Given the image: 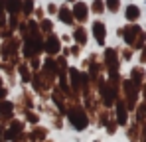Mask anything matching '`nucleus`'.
<instances>
[{"label": "nucleus", "instance_id": "4be33fe9", "mask_svg": "<svg viewBox=\"0 0 146 142\" xmlns=\"http://www.w3.org/2000/svg\"><path fill=\"white\" fill-rule=\"evenodd\" d=\"M40 65H42V61H40L38 57H34V59H30V67H32V69H40Z\"/></svg>", "mask_w": 146, "mask_h": 142}, {"label": "nucleus", "instance_id": "0eeeda50", "mask_svg": "<svg viewBox=\"0 0 146 142\" xmlns=\"http://www.w3.org/2000/svg\"><path fill=\"white\" fill-rule=\"evenodd\" d=\"M93 36H95V40H97L99 46H105V40H107V28H105V24L95 20L93 22Z\"/></svg>", "mask_w": 146, "mask_h": 142}, {"label": "nucleus", "instance_id": "423d86ee", "mask_svg": "<svg viewBox=\"0 0 146 142\" xmlns=\"http://www.w3.org/2000/svg\"><path fill=\"white\" fill-rule=\"evenodd\" d=\"M105 63H107V69L111 75H115V73H119V57H117V51L115 49H107L105 51Z\"/></svg>", "mask_w": 146, "mask_h": 142}, {"label": "nucleus", "instance_id": "393cba45", "mask_svg": "<svg viewBox=\"0 0 146 142\" xmlns=\"http://www.w3.org/2000/svg\"><path fill=\"white\" fill-rule=\"evenodd\" d=\"M0 12H6V0H0Z\"/></svg>", "mask_w": 146, "mask_h": 142}, {"label": "nucleus", "instance_id": "1a4fd4ad", "mask_svg": "<svg viewBox=\"0 0 146 142\" xmlns=\"http://www.w3.org/2000/svg\"><path fill=\"white\" fill-rule=\"evenodd\" d=\"M57 18H59V22H63L65 26H71L75 20H73V14H71V10L63 4V6H59L57 8Z\"/></svg>", "mask_w": 146, "mask_h": 142}, {"label": "nucleus", "instance_id": "9b49d317", "mask_svg": "<svg viewBox=\"0 0 146 142\" xmlns=\"http://www.w3.org/2000/svg\"><path fill=\"white\" fill-rule=\"evenodd\" d=\"M42 67H44V73H48V75H51V77H55L57 75V61L53 59V57H46V61L42 63Z\"/></svg>", "mask_w": 146, "mask_h": 142}, {"label": "nucleus", "instance_id": "f257e3e1", "mask_svg": "<svg viewBox=\"0 0 146 142\" xmlns=\"http://www.w3.org/2000/svg\"><path fill=\"white\" fill-rule=\"evenodd\" d=\"M65 115H67L69 122H71L77 130H85V128H87L89 117H87V113H85L81 107H69V109L65 111Z\"/></svg>", "mask_w": 146, "mask_h": 142}, {"label": "nucleus", "instance_id": "a211bd4d", "mask_svg": "<svg viewBox=\"0 0 146 142\" xmlns=\"http://www.w3.org/2000/svg\"><path fill=\"white\" fill-rule=\"evenodd\" d=\"M105 8L111 12H119L121 8V0H105Z\"/></svg>", "mask_w": 146, "mask_h": 142}, {"label": "nucleus", "instance_id": "c85d7f7f", "mask_svg": "<svg viewBox=\"0 0 146 142\" xmlns=\"http://www.w3.org/2000/svg\"><path fill=\"white\" fill-rule=\"evenodd\" d=\"M65 2H77V0H65Z\"/></svg>", "mask_w": 146, "mask_h": 142}, {"label": "nucleus", "instance_id": "f03ea898", "mask_svg": "<svg viewBox=\"0 0 146 142\" xmlns=\"http://www.w3.org/2000/svg\"><path fill=\"white\" fill-rule=\"evenodd\" d=\"M44 51L48 53L49 57H53V55H57L59 51H61V42H59V38L51 32L46 36V40H44Z\"/></svg>", "mask_w": 146, "mask_h": 142}, {"label": "nucleus", "instance_id": "f3484780", "mask_svg": "<svg viewBox=\"0 0 146 142\" xmlns=\"http://www.w3.org/2000/svg\"><path fill=\"white\" fill-rule=\"evenodd\" d=\"M34 6H36L34 0H22V14L24 16H30L34 12Z\"/></svg>", "mask_w": 146, "mask_h": 142}, {"label": "nucleus", "instance_id": "aec40b11", "mask_svg": "<svg viewBox=\"0 0 146 142\" xmlns=\"http://www.w3.org/2000/svg\"><path fill=\"white\" fill-rule=\"evenodd\" d=\"M30 136H32V140H34V142L42 140V138H44V136H46V128H34V130H32V134H30Z\"/></svg>", "mask_w": 146, "mask_h": 142}, {"label": "nucleus", "instance_id": "2eb2a0df", "mask_svg": "<svg viewBox=\"0 0 146 142\" xmlns=\"http://www.w3.org/2000/svg\"><path fill=\"white\" fill-rule=\"evenodd\" d=\"M126 105H124V101H119L117 103V120L121 122V124H126Z\"/></svg>", "mask_w": 146, "mask_h": 142}, {"label": "nucleus", "instance_id": "5701e85b", "mask_svg": "<svg viewBox=\"0 0 146 142\" xmlns=\"http://www.w3.org/2000/svg\"><path fill=\"white\" fill-rule=\"evenodd\" d=\"M6 95H8V89L6 87H0V101H6Z\"/></svg>", "mask_w": 146, "mask_h": 142}, {"label": "nucleus", "instance_id": "ddd939ff", "mask_svg": "<svg viewBox=\"0 0 146 142\" xmlns=\"http://www.w3.org/2000/svg\"><path fill=\"white\" fill-rule=\"evenodd\" d=\"M124 16H126L128 22H136V20L140 18V8L134 6V4H130V6H126V10H124Z\"/></svg>", "mask_w": 146, "mask_h": 142}, {"label": "nucleus", "instance_id": "6ab92c4d", "mask_svg": "<svg viewBox=\"0 0 146 142\" xmlns=\"http://www.w3.org/2000/svg\"><path fill=\"white\" fill-rule=\"evenodd\" d=\"M91 10H93L95 14H103V12H105V2H103V0H93Z\"/></svg>", "mask_w": 146, "mask_h": 142}, {"label": "nucleus", "instance_id": "dca6fc26", "mask_svg": "<svg viewBox=\"0 0 146 142\" xmlns=\"http://www.w3.org/2000/svg\"><path fill=\"white\" fill-rule=\"evenodd\" d=\"M40 30H42V34H51L53 32V24H51V20H48V18H42L40 20Z\"/></svg>", "mask_w": 146, "mask_h": 142}, {"label": "nucleus", "instance_id": "7ed1b4c3", "mask_svg": "<svg viewBox=\"0 0 146 142\" xmlns=\"http://www.w3.org/2000/svg\"><path fill=\"white\" fill-rule=\"evenodd\" d=\"M42 51H44V44H40V42H34V40H24L22 53H24L26 59H34V57H38Z\"/></svg>", "mask_w": 146, "mask_h": 142}, {"label": "nucleus", "instance_id": "6e6552de", "mask_svg": "<svg viewBox=\"0 0 146 142\" xmlns=\"http://www.w3.org/2000/svg\"><path fill=\"white\" fill-rule=\"evenodd\" d=\"M69 77H71V91H73V95L77 97L79 95V91H81V71L77 69V67H69Z\"/></svg>", "mask_w": 146, "mask_h": 142}, {"label": "nucleus", "instance_id": "c756f323", "mask_svg": "<svg viewBox=\"0 0 146 142\" xmlns=\"http://www.w3.org/2000/svg\"><path fill=\"white\" fill-rule=\"evenodd\" d=\"M0 87H2V77H0Z\"/></svg>", "mask_w": 146, "mask_h": 142}, {"label": "nucleus", "instance_id": "f8f14e48", "mask_svg": "<svg viewBox=\"0 0 146 142\" xmlns=\"http://www.w3.org/2000/svg\"><path fill=\"white\" fill-rule=\"evenodd\" d=\"M73 40L77 42V46H85L87 44V30L83 26H77L73 30Z\"/></svg>", "mask_w": 146, "mask_h": 142}, {"label": "nucleus", "instance_id": "4468645a", "mask_svg": "<svg viewBox=\"0 0 146 142\" xmlns=\"http://www.w3.org/2000/svg\"><path fill=\"white\" fill-rule=\"evenodd\" d=\"M12 111H14V105L10 101H0V117L2 118H10Z\"/></svg>", "mask_w": 146, "mask_h": 142}, {"label": "nucleus", "instance_id": "20e7f679", "mask_svg": "<svg viewBox=\"0 0 146 142\" xmlns=\"http://www.w3.org/2000/svg\"><path fill=\"white\" fill-rule=\"evenodd\" d=\"M18 47H20V42H18V38H8L4 44H2V47H0V55L2 57H12V55H16L18 53Z\"/></svg>", "mask_w": 146, "mask_h": 142}, {"label": "nucleus", "instance_id": "bb28decb", "mask_svg": "<svg viewBox=\"0 0 146 142\" xmlns=\"http://www.w3.org/2000/svg\"><path fill=\"white\" fill-rule=\"evenodd\" d=\"M140 59H142V63H144V61H146V49H144V51H142V57H140Z\"/></svg>", "mask_w": 146, "mask_h": 142}, {"label": "nucleus", "instance_id": "a878e982", "mask_svg": "<svg viewBox=\"0 0 146 142\" xmlns=\"http://www.w3.org/2000/svg\"><path fill=\"white\" fill-rule=\"evenodd\" d=\"M69 51H71L73 55H77V53H79V46H73V49H69Z\"/></svg>", "mask_w": 146, "mask_h": 142}, {"label": "nucleus", "instance_id": "39448f33", "mask_svg": "<svg viewBox=\"0 0 146 142\" xmlns=\"http://www.w3.org/2000/svg\"><path fill=\"white\" fill-rule=\"evenodd\" d=\"M71 14H73V20H77L79 24L87 22V18H89V6L85 2H75Z\"/></svg>", "mask_w": 146, "mask_h": 142}, {"label": "nucleus", "instance_id": "9d476101", "mask_svg": "<svg viewBox=\"0 0 146 142\" xmlns=\"http://www.w3.org/2000/svg\"><path fill=\"white\" fill-rule=\"evenodd\" d=\"M6 12L10 16L22 14V0H6Z\"/></svg>", "mask_w": 146, "mask_h": 142}, {"label": "nucleus", "instance_id": "412c9836", "mask_svg": "<svg viewBox=\"0 0 146 142\" xmlns=\"http://www.w3.org/2000/svg\"><path fill=\"white\" fill-rule=\"evenodd\" d=\"M18 71H20V75H22V81H30V79H32V77H30V73H28L26 63H20V65H18Z\"/></svg>", "mask_w": 146, "mask_h": 142}, {"label": "nucleus", "instance_id": "cd10ccee", "mask_svg": "<svg viewBox=\"0 0 146 142\" xmlns=\"http://www.w3.org/2000/svg\"><path fill=\"white\" fill-rule=\"evenodd\" d=\"M142 89H144V95H146V83H144V85H142Z\"/></svg>", "mask_w": 146, "mask_h": 142}, {"label": "nucleus", "instance_id": "b1692460", "mask_svg": "<svg viewBox=\"0 0 146 142\" xmlns=\"http://www.w3.org/2000/svg\"><path fill=\"white\" fill-rule=\"evenodd\" d=\"M48 12L49 14H57V6L55 4H48Z\"/></svg>", "mask_w": 146, "mask_h": 142}]
</instances>
